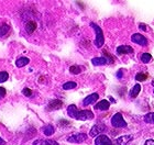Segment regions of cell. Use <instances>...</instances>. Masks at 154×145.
<instances>
[{
  "mask_svg": "<svg viewBox=\"0 0 154 145\" xmlns=\"http://www.w3.org/2000/svg\"><path fill=\"white\" fill-rule=\"evenodd\" d=\"M133 139L132 135H123L112 141L105 134H100L95 140V145H127Z\"/></svg>",
  "mask_w": 154,
  "mask_h": 145,
  "instance_id": "cell-1",
  "label": "cell"
},
{
  "mask_svg": "<svg viewBox=\"0 0 154 145\" xmlns=\"http://www.w3.org/2000/svg\"><path fill=\"white\" fill-rule=\"evenodd\" d=\"M67 114L73 119L87 121L94 119V113L90 110H78L75 104H71L67 107Z\"/></svg>",
  "mask_w": 154,
  "mask_h": 145,
  "instance_id": "cell-2",
  "label": "cell"
},
{
  "mask_svg": "<svg viewBox=\"0 0 154 145\" xmlns=\"http://www.w3.org/2000/svg\"><path fill=\"white\" fill-rule=\"evenodd\" d=\"M90 26L95 30V32H96V39H95V45L96 47H101L103 45V43H105V36H103V30L100 28L99 26H97L96 23L91 22L90 23Z\"/></svg>",
  "mask_w": 154,
  "mask_h": 145,
  "instance_id": "cell-3",
  "label": "cell"
},
{
  "mask_svg": "<svg viewBox=\"0 0 154 145\" xmlns=\"http://www.w3.org/2000/svg\"><path fill=\"white\" fill-rule=\"evenodd\" d=\"M111 124H112L113 128H117V129L127 126V122L125 121L121 113H116L115 116L111 118Z\"/></svg>",
  "mask_w": 154,
  "mask_h": 145,
  "instance_id": "cell-4",
  "label": "cell"
},
{
  "mask_svg": "<svg viewBox=\"0 0 154 145\" xmlns=\"http://www.w3.org/2000/svg\"><path fill=\"white\" fill-rule=\"evenodd\" d=\"M106 131V125L105 124H103V123H100V124H96V125H94L93 128H91V130H90L89 132V135L91 136V137H96V136L100 135L103 132H105Z\"/></svg>",
  "mask_w": 154,
  "mask_h": 145,
  "instance_id": "cell-5",
  "label": "cell"
},
{
  "mask_svg": "<svg viewBox=\"0 0 154 145\" xmlns=\"http://www.w3.org/2000/svg\"><path fill=\"white\" fill-rule=\"evenodd\" d=\"M131 41L132 42L137 43V44H139V45H141V46L148 45V40L145 39L142 34H139V33H135V34H133V35L131 36Z\"/></svg>",
  "mask_w": 154,
  "mask_h": 145,
  "instance_id": "cell-6",
  "label": "cell"
},
{
  "mask_svg": "<svg viewBox=\"0 0 154 145\" xmlns=\"http://www.w3.org/2000/svg\"><path fill=\"white\" fill-rule=\"evenodd\" d=\"M87 140V135L84 134V133H78V134H74V135H71L67 139L68 142L71 143H83Z\"/></svg>",
  "mask_w": 154,
  "mask_h": 145,
  "instance_id": "cell-7",
  "label": "cell"
},
{
  "mask_svg": "<svg viewBox=\"0 0 154 145\" xmlns=\"http://www.w3.org/2000/svg\"><path fill=\"white\" fill-rule=\"evenodd\" d=\"M99 99V95L98 94H91L89 95V96H87L85 99L83 100V106H89V104H91V103H95L97 101V100Z\"/></svg>",
  "mask_w": 154,
  "mask_h": 145,
  "instance_id": "cell-8",
  "label": "cell"
},
{
  "mask_svg": "<svg viewBox=\"0 0 154 145\" xmlns=\"http://www.w3.org/2000/svg\"><path fill=\"white\" fill-rule=\"evenodd\" d=\"M133 53V48L129 45H121L117 47V54L123 55V54H131Z\"/></svg>",
  "mask_w": 154,
  "mask_h": 145,
  "instance_id": "cell-9",
  "label": "cell"
},
{
  "mask_svg": "<svg viewBox=\"0 0 154 145\" xmlns=\"http://www.w3.org/2000/svg\"><path fill=\"white\" fill-rule=\"evenodd\" d=\"M62 107H63V102H62L61 100L55 99V100H52L51 102L48 103V110H58V109H61Z\"/></svg>",
  "mask_w": 154,
  "mask_h": 145,
  "instance_id": "cell-10",
  "label": "cell"
},
{
  "mask_svg": "<svg viewBox=\"0 0 154 145\" xmlns=\"http://www.w3.org/2000/svg\"><path fill=\"white\" fill-rule=\"evenodd\" d=\"M110 107V103L108 100H101V101H99V102L97 103L96 106H95V109L96 110H103V111H105V110H108Z\"/></svg>",
  "mask_w": 154,
  "mask_h": 145,
  "instance_id": "cell-11",
  "label": "cell"
},
{
  "mask_svg": "<svg viewBox=\"0 0 154 145\" xmlns=\"http://www.w3.org/2000/svg\"><path fill=\"white\" fill-rule=\"evenodd\" d=\"M33 145H60L56 141L53 140H36Z\"/></svg>",
  "mask_w": 154,
  "mask_h": 145,
  "instance_id": "cell-12",
  "label": "cell"
},
{
  "mask_svg": "<svg viewBox=\"0 0 154 145\" xmlns=\"http://www.w3.org/2000/svg\"><path fill=\"white\" fill-rule=\"evenodd\" d=\"M91 63L95 66H103V65L108 64V61L105 57H95L91 59Z\"/></svg>",
  "mask_w": 154,
  "mask_h": 145,
  "instance_id": "cell-13",
  "label": "cell"
},
{
  "mask_svg": "<svg viewBox=\"0 0 154 145\" xmlns=\"http://www.w3.org/2000/svg\"><path fill=\"white\" fill-rule=\"evenodd\" d=\"M36 29V23L34 21H29V22L26 24V32L29 33V34H32Z\"/></svg>",
  "mask_w": 154,
  "mask_h": 145,
  "instance_id": "cell-14",
  "label": "cell"
},
{
  "mask_svg": "<svg viewBox=\"0 0 154 145\" xmlns=\"http://www.w3.org/2000/svg\"><path fill=\"white\" fill-rule=\"evenodd\" d=\"M140 90H141V86H140L139 84L134 85V86H133V88L131 89V91H130V97H131L132 99L137 98V96L139 95Z\"/></svg>",
  "mask_w": 154,
  "mask_h": 145,
  "instance_id": "cell-15",
  "label": "cell"
},
{
  "mask_svg": "<svg viewBox=\"0 0 154 145\" xmlns=\"http://www.w3.org/2000/svg\"><path fill=\"white\" fill-rule=\"evenodd\" d=\"M54 132H55V129H54V126L52 125V124H48V125H45L44 128H43V133H44L46 136L52 135Z\"/></svg>",
  "mask_w": 154,
  "mask_h": 145,
  "instance_id": "cell-16",
  "label": "cell"
},
{
  "mask_svg": "<svg viewBox=\"0 0 154 145\" xmlns=\"http://www.w3.org/2000/svg\"><path fill=\"white\" fill-rule=\"evenodd\" d=\"M30 59L28 57H20L19 59H17L16 62V65L17 67H23V66H26V64H29Z\"/></svg>",
  "mask_w": 154,
  "mask_h": 145,
  "instance_id": "cell-17",
  "label": "cell"
},
{
  "mask_svg": "<svg viewBox=\"0 0 154 145\" xmlns=\"http://www.w3.org/2000/svg\"><path fill=\"white\" fill-rule=\"evenodd\" d=\"M69 71H71L72 74L78 75L83 71V67H82V66H77V65H73V66L69 67Z\"/></svg>",
  "mask_w": 154,
  "mask_h": 145,
  "instance_id": "cell-18",
  "label": "cell"
},
{
  "mask_svg": "<svg viewBox=\"0 0 154 145\" xmlns=\"http://www.w3.org/2000/svg\"><path fill=\"white\" fill-rule=\"evenodd\" d=\"M9 26L8 24H2V26H0V38H3V36H6L9 32Z\"/></svg>",
  "mask_w": 154,
  "mask_h": 145,
  "instance_id": "cell-19",
  "label": "cell"
},
{
  "mask_svg": "<svg viewBox=\"0 0 154 145\" xmlns=\"http://www.w3.org/2000/svg\"><path fill=\"white\" fill-rule=\"evenodd\" d=\"M140 58H141V61L143 62L144 64H148V63H150V62L152 61V55L149 54V53H143Z\"/></svg>",
  "mask_w": 154,
  "mask_h": 145,
  "instance_id": "cell-20",
  "label": "cell"
},
{
  "mask_svg": "<svg viewBox=\"0 0 154 145\" xmlns=\"http://www.w3.org/2000/svg\"><path fill=\"white\" fill-rule=\"evenodd\" d=\"M144 122L154 123V112H149L144 116Z\"/></svg>",
  "mask_w": 154,
  "mask_h": 145,
  "instance_id": "cell-21",
  "label": "cell"
},
{
  "mask_svg": "<svg viewBox=\"0 0 154 145\" xmlns=\"http://www.w3.org/2000/svg\"><path fill=\"white\" fill-rule=\"evenodd\" d=\"M76 86H77L76 83H74V81H68V83H65L63 85V89L64 90H69V89H74Z\"/></svg>",
  "mask_w": 154,
  "mask_h": 145,
  "instance_id": "cell-22",
  "label": "cell"
},
{
  "mask_svg": "<svg viewBox=\"0 0 154 145\" xmlns=\"http://www.w3.org/2000/svg\"><path fill=\"white\" fill-rule=\"evenodd\" d=\"M135 79L138 81H144L148 79V75L143 74V73H139V74H137V76H135Z\"/></svg>",
  "mask_w": 154,
  "mask_h": 145,
  "instance_id": "cell-23",
  "label": "cell"
},
{
  "mask_svg": "<svg viewBox=\"0 0 154 145\" xmlns=\"http://www.w3.org/2000/svg\"><path fill=\"white\" fill-rule=\"evenodd\" d=\"M8 78H9V75L7 71H1L0 73V83H5V81L8 80Z\"/></svg>",
  "mask_w": 154,
  "mask_h": 145,
  "instance_id": "cell-24",
  "label": "cell"
},
{
  "mask_svg": "<svg viewBox=\"0 0 154 145\" xmlns=\"http://www.w3.org/2000/svg\"><path fill=\"white\" fill-rule=\"evenodd\" d=\"M103 55H105V58L108 61V63H110V64H111V63H113V57L110 54H108V52L103 51Z\"/></svg>",
  "mask_w": 154,
  "mask_h": 145,
  "instance_id": "cell-25",
  "label": "cell"
},
{
  "mask_svg": "<svg viewBox=\"0 0 154 145\" xmlns=\"http://www.w3.org/2000/svg\"><path fill=\"white\" fill-rule=\"evenodd\" d=\"M22 94L24 95V96L26 97H31L32 96V90L31 89H29V88H24L22 90Z\"/></svg>",
  "mask_w": 154,
  "mask_h": 145,
  "instance_id": "cell-26",
  "label": "cell"
},
{
  "mask_svg": "<svg viewBox=\"0 0 154 145\" xmlns=\"http://www.w3.org/2000/svg\"><path fill=\"white\" fill-rule=\"evenodd\" d=\"M6 94H7L6 89H5L3 87H0V100H1L3 98V97L6 96Z\"/></svg>",
  "mask_w": 154,
  "mask_h": 145,
  "instance_id": "cell-27",
  "label": "cell"
},
{
  "mask_svg": "<svg viewBox=\"0 0 154 145\" xmlns=\"http://www.w3.org/2000/svg\"><path fill=\"white\" fill-rule=\"evenodd\" d=\"M144 145H154V140H151V139H149L145 141Z\"/></svg>",
  "mask_w": 154,
  "mask_h": 145,
  "instance_id": "cell-28",
  "label": "cell"
},
{
  "mask_svg": "<svg viewBox=\"0 0 154 145\" xmlns=\"http://www.w3.org/2000/svg\"><path fill=\"white\" fill-rule=\"evenodd\" d=\"M60 125H69V123L66 120H62V121H60Z\"/></svg>",
  "mask_w": 154,
  "mask_h": 145,
  "instance_id": "cell-29",
  "label": "cell"
},
{
  "mask_svg": "<svg viewBox=\"0 0 154 145\" xmlns=\"http://www.w3.org/2000/svg\"><path fill=\"white\" fill-rule=\"evenodd\" d=\"M122 75H123V71H122V69H119L118 73H117V78H121Z\"/></svg>",
  "mask_w": 154,
  "mask_h": 145,
  "instance_id": "cell-30",
  "label": "cell"
},
{
  "mask_svg": "<svg viewBox=\"0 0 154 145\" xmlns=\"http://www.w3.org/2000/svg\"><path fill=\"white\" fill-rule=\"evenodd\" d=\"M139 28H140L141 30H146V26H145V24H143V23H140Z\"/></svg>",
  "mask_w": 154,
  "mask_h": 145,
  "instance_id": "cell-31",
  "label": "cell"
},
{
  "mask_svg": "<svg viewBox=\"0 0 154 145\" xmlns=\"http://www.w3.org/2000/svg\"><path fill=\"white\" fill-rule=\"evenodd\" d=\"M0 145H6V142L3 141V140H1L0 139Z\"/></svg>",
  "mask_w": 154,
  "mask_h": 145,
  "instance_id": "cell-32",
  "label": "cell"
},
{
  "mask_svg": "<svg viewBox=\"0 0 154 145\" xmlns=\"http://www.w3.org/2000/svg\"><path fill=\"white\" fill-rule=\"evenodd\" d=\"M152 85L154 86V81H152ZM153 94H154V90H153Z\"/></svg>",
  "mask_w": 154,
  "mask_h": 145,
  "instance_id": "cell-33",
  "label": "cell"
}]
</instances>
